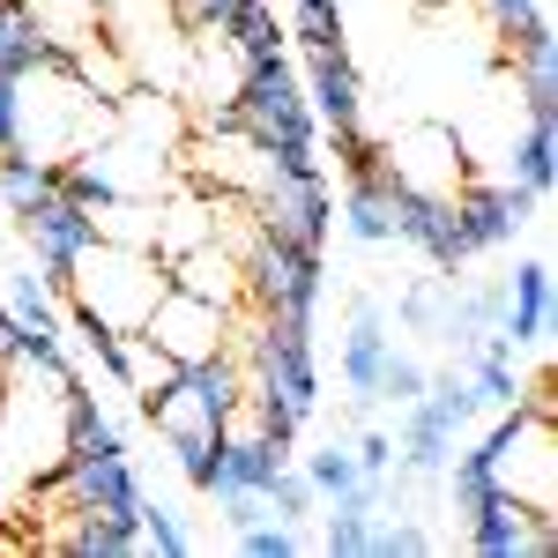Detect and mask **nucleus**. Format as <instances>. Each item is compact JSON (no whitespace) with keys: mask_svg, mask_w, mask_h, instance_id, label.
I'll return each mask as SVG.
<instances>
[{"mask_svg":"<svg viewBox=\"0 0 558 558\" xmlns=\"http://www.w3.org/2000/svg\"><path fill=\"white\" fill-rule=\"evenodd\" d=\"M8 313L23 328V357H45V365H68V343H60V291L45 283L38 268H15L8 276Z\"/></svg>","mask_w":558,"mask_h":558,"instance_id":"13","label":"nucleus"},{"mask_svg":"<svg viewBox=\"0 0 558 558\" xmlns=\"http://www.w3.org/2000/svg\"><path fill=\"white\" fill-rule=\"evenodd\" d=\"M23 239H31V254H38V276L52 283V291H68L75 260H83L89 246H97V216H89L83 202H68V194L52 186L38 209L23 216Z\"/></svg>","mask_w":558,"mask_h":558,"instance_id":"6","label":"nucleus"},{"mask_svg":"<svg viewBox=\"0 0 558 558\" xmlns=\"http://www.w3.org/2000/svg\"><path fill=\"white\" fill-rule=\"evenodd\" d=\"M551 172H558V134H551V120H529L521 142H514V186H529L544 202L551 194Z\"/></svg>","mask_w":558,"mask_h":558,"instance_id":"23","label":"nucleus"},{"mask_svg":"<svg viewBox=\"0 0 558 558\" xmlns=\"http://www.w3.org/2000/svg\"><path fill=\"white\" fill-rule=\"evenodd\" d=\"M260 499H268V514H276V521H291V529H299V521L313 514V507H320V492H313V484H305V470H291V462L268 476V492H260Z\"/></svg>","mask_w":558,"mask_h":558,"instance_id":"29","label":"nucleus"},{"mask_svg":"<svg viewBox=\"0 0 558 558\" xmlns=\"http://www.w3.org/2000/svg\"><path fill=\"white\" fill-rule=\"evenodd\" d=\"M239 291L254 299V313H276V320H313L320 313V254L299 246V239H276V231H260L239 246Z\"/></svg>","mask_w":558,"mask_h":558,"instance_id":"4","label":"nucleus"},{"mask_svg":"<svg viewBox=\"0 0 558 558\" xmlns=\"http://www.w3.org/2000/svg\"><path fill=\"white\" fill-rule=\"evenodd\" d=\"M380 157L402 186H425V194H454L462 179V142L447 128H402L395 142H380Z\"/></svg>","mask_w":558,"mask_h":558,"instance_id":"10","label":"nucleus"},{"mask_svg":"<svg viewBox=\"0 0 558 558\" xmlns=\"http://www.w3.org/2000/svg\"><path fill=\"white\" fill-rule=\"evenodd\" d=\"M45 194H52V165H38V157H0V202H8L15 223L38 209Z\"/></svg>","mask_w":558,"mask_h":558,"instance_id":"26","label":"nucleus"},{"mask_svg":"<svg viewBox=\"0 0 558 558\" xmlns=\"http://www.w3.org/2000/svg\"><path fill=\"white\" fill-rule=\"evenodd\" d=\"M216 454H223L216 492H268V476L291 462V447H276V439H216ZM216 492H209V499H216Z\"/></svg>","mask_w":558,"mask_h":558,"instance_id":"21","label":"nucleus"},{"mask_svg":"<svg viewBox=\"0 0 558 558\" xmlns=\"http://www.w3.org/2000/svg\"><path fill=\"white\" fill-rule=\"evenodd\" d=\"M350 454H357V470H365V484L395 470V439H387V432H357V439H350Z\"/></svg>","mask_w":558,"mask_h":558,"instance_id":"35","label":"nucleus"},{"mask_svg":"<svg viewBox=\"0 0 558 558\" xmlns=\"http://www.w3.org/2000/svg\"><path fill=\"white\" fill-rule=\"evenodd\" d=\"M328 8H343V0H328Z\"/></svg>","mask_w":558,"mask_h":558,"instance_id":"38","label":"nucleus"},{"mask_svg":"<svg viewBox=\"0 0 558 558\" xmlns=\"http://www.w3.org/2000/svg\"><path fill=\"white\" fill-rule=\"evenodd\" d=\"M425 365L417 357H402V350H387V365H380V402H395V410H410L417 395H425Z\"/></svg>","mask_w":558,"mask_h":558,"instance_id":"33","label":"nucleus"},{"mask_svg":"<svg viewBox=\"0 0 558 558\" xmlns=\"http://www.w3.org/2000/svg\"><path fill=\"white\" fill-rule=\"evenodd\" d=\"M387 350H395V336H387L380 299H357V305H350V336H343V387H350V402H357V410H373V402H380Z\"/></svg>","mask_w":558,"mask_h":558,"instance_id":"14","label":"nucleus"},{"mask_svg":"<svg viewBox=\"0 0 558 558\" xmlns=\"http://www.w3.org/2000/svg\"><path fill=\"white\" fill-rule=\"evenodd\" d=\"M373 521H380L373 484H357V492H343V499H328V514H320V551H328V558H373Z\"/></svg>","mask_w":558,"mask_h":558,"instance_id":"18","label":"nucleus"},{"mask_svg":"<svg viewBox=\"0 0 558 558\" xmlns=\"http://www.w3.org/2000/svg\"><path fill=\"white\" fill-rule=\"evenodd\" d=\"M142 336L165 343L179 365H194V357L223 350V336H231V305H209V299H194V291H172V283H165V299L149 305Z\"/></svg>","mask_w":558,"mask_h":558,"instance_id":"8","label":"nucleus"},{"mask_svg":"<svg viewBox=\"0 0 558 558\" xmlns=\"http://www.w3.org/2000/svg\"><path fill=\"white\" fill-rule=\"evenodd\" d=\"M425 551H432V536L402 514V507H395V521H387V514L373 521V558H425Z\"/></svg>","mask_w":558,"mask_h":558,"instance_id":"31","label":"nucleus"},{"mask_svg":"<svg viewBox=\"0 0 558 558\" xmlns=\"http://www.w3.org/2000/svg\"><path fill=\"white\" fill-rule=\"evenodd\" d=\"M514 60H521V112L529 120H558V38H551V23L529 31L514 45Z\"/></svg>","mask_w":558,"mask_h":558,"instance_id":"20","label":"nucleus"},{"mask_svg":"<svg viewBox=\"0 0 558 558\" xmlns=\"http://www.w3.org/2000/svg\"><path fill=\"white\" fill-rule=\"evenodd\" d=\"M536 209V194L514 186V179H476V186H454V223H462V246L476 254H492V246H507L521 223Z\"/></svg>","mask_w":558,"mask_h":558,"instance_id":"9","label":"nucleus"},{"mask_svg":"<svg viewBox=\"0 0 558 558\" xmlns=\"http://www.w3.org/2000/svg\"><path fill=\"white\" fill-rule=\"evenodd\" d=\"M395 239L402 246H417V254L439 268V276H454V268H470V246H462V223H454V194H425V186H402L395 179Z\"/></svg>","mask_w":558,"mask_h":558,"instance_id":"7","label":"nucleus"},{"mask_svg":"<svg viewBox=\"0 0 558 558\" xmlns=\"http://www.w3.org/2000/svg\"><path fill=\"white\" fill-rule=\"evenodd\" d=\"M447 499H454V514H462V521L492 499V462H484V447L454 454V470H447Z\"/></svg>","mask_w":558,"mask_h":558,"instance_id":"27","label":"nucleus"},{"mask_svg":"<svg viewBox=\"0 0 558 558\" xmlns=\"http://www.w3.org/2000/svg\"><path fill=\"white\" fill-rule=\"evenodd\" d=\"M165 8H172L179 31H209V23H223V15H231V0H165Z\"/></svg>","mask_w":558,"mask_h":558,"instance_id":"36","label":"nucleus"},{"mask_svg":"<svg viewBox=\"0 0 558 558\" xmlns=\"http://www.w3.org/2000/svg\"><path fill=\"white\" fill-rule=\"evenodd\" d=\"M105 134H112V97H97L75 68H0V157L68 165L89 157Z\"/></svg>","mask_w":558,"mask_h":558,"instance_id":"1","label":"nucleus"},{"mask_svg":"<svg viewBox=\"0 0 558 558\" xmlns=\"http://www.w3.org/2000/svg\"><path fill=\"white\" fill-rule=\"evenodd\" d=\"M484 15H492V31L507 45H521L529 31H544V0H476Z\"/></svg>","mask_w":558,"mask_h":558,"instance_id":"34","label":"nucleus"},{"mask_svg":"<svg viewBox=\"0 0 558 558\" xmlns=\"http://www.w3.org/2000/svg\"><path fill=\"white\" fill-rule=\"evenodd\" d=\"M134 551H165V558L186 551V529H179V514L165 499H142V514H134Z\"/></svg>","mask_w":558,"mask_h":558,"instance_id":"28","label":"nucleus"},{"mask_svg":"<svg viewBox=\"0 0 558 558\" xmlns=\"http://www.w3.org/2000/svg\"><path fill=\"white\" fill-rule=\"evenodd\" d=\"M165 283H172V291H194V299H209V305L246 299V291H239V246H216V239H202V246H186V254L165 260Z\"/></svg>","mask_w":558,"mask_h":558,"instance_id":"15","label":"nucleus"},{"mask_svg":"<svg viewBox=\"0 0 558 558\" xmlns=\"http://www.w3.org/2000/svg\"><path fill=\"white\" fill-rule=\"evenodd\" d=\"M283 38L299 45V52H336V45H343V8H328V0H291Z\"/></svg>","mask_w":558,"mask_h":558,"instance_id":"25","label":"nucleus"},{"mask_svg":"<svg viewBox=\"0 0 558 558\" xmlns=\"http://www.w3.org/2000/svg\"><path fill=\"white\" fill-rule=\"evenodd\" d=\"M246 209H254L260 231H276V239H299V246H313L320 254V239H328V179L320 172H268L246 194Z\"/></svg>","mask_w":558,"mask_h":558,"instance_id":"5","label":"nucleus"},{"mask_svg":"<svg viewBox=\"0 0 558 558\" xmlns=\"http://www.w3.org/2000/svg\"><path fill=\"white\" fill-rule=\"evenodd\" d=\"M239 551H246V558H299V529L276 521V514H260V521L239 529Z\"/></svg>","mask_w":558,"mask_h":558,"instance_id":"32","label":"nucleus"},{"mask_svg":"<svg viewBox=\"0 0 558 558\" xmlns=\"http://www.w3.org/2000/svg\"><path fill=\"white\" fill-rule=\"evenodd\" d=\"M299 83H305V105H313L320 134H328V128H357V120H365V75L350 68L343 45H336V52H305Z\"/></svg>","mask_w":558,"mask_h":558,"instance_id":"11","label":"nucleus"},{"mask_svg":"<svg viewBox=\"0 0 558 558\" xmlns=\"http://www.w3.org/2000/svg\"><path fill=\"white\" fill-rule=\"evenodd\" d=\"M484 462H492V492L521 499L529 514H558V417L551 410H499L492 439H476Z\"/></svg>","mask_w":558,"mask_h":558,"instance_id":"3","label":"nucleus"},{"mask_svg":"<svg viewBox=\"0 0 558 558\" xmlns=\"http://www.w3.org/2000/svg\"><path fill=\"white\" fill-rule=\"evenodd\" d=\"M299 470H305V484H313L320 499H343V492H357V484H365L357 454H350V439H328V447L299 454Z\"/></svg>","mask_w":558,"mask_h":558,"instance_id":"24","label":"nucleus"},{"mask_svg":"<svg viewBox=\"0 0 558 558\" xmlns=\"http://www.w3.org/2000/svg\"><path fill=\"white\" fill-rule=\"evenodd\" d=\"M0 68H75V52L45 38L23 0H0Z\"/></svg>","mask_w":558,"mask_h":558,"instance_id":"19","label":"nucleus"},{"mask_svg":"<svg viewBox=\"0 0 558 558\" xmlns=\"http://www.w3.org/2000/svg\"><path fill=\"white\" fill-rule=\"evenodd\" d=\"M60 299L75 305V313H89L97 328H142L149 305L165 299V260H157V246L97 239V246L75 260V276H68Z\"/></svg>","mask_w":558,"mask_h":558,"instance_id":"2","label":"nucleus"},{"mask_svg":"<svg viewBox=\"0 0 558 558\" xmlns=\"http://www.w3.org/2000/svg\"><path fill=\"white\" fill-rule=\"evenodd\" d=\"M447 291H454V276L417 283V291L402 299V328H410V336H439V320H447Z\"/></svg>","mask_w":558,"mask_h":558,"instance_id":"30","label":"nucleus"},{"mask_svg":"<svg viewBox=\"0 0 558 558\" xmlns=\"http://www.w3.org/2000/svg\"><path fill=\"white\" fill-rule=\"evenodd\" d=\"M216 38L231 45V60L239 68H254V60H276L283 52V15H276V0H231V15L216 23Z\"/></svg>","mask_w":558,"mask_h":558,"instance_id":"16","label":"nucleus"},{"mask_svg":"<svg viewBox=\"0 0 558 558\" xmlns=\"http://www.w3.org/2000/svg\"><path fill=\"white\" fill-rule=\"evenodd\" d=\"M425 8H439V0H425Z\"/></svg>","mask_w":558,"mask_h":558,"instance_id":"39","label":"nucleus"},{"mask_svg":"<svg viewBox=\"0 0 558 558\" xmlns=\"http://www.w3.org/2000/svg\"><path fill=\"white\" fill-rule=\"evenodd\" d=\"M529 507L521 499H507V492H492L484 507H476L462 529H470V551L476 558H529Z\"/></svg>","mask_w":558,"mask_h":558,"instance_id":"17","label":"nucleus"},{"mask_svg":"<svg viewBox=\"0 0 558 558\" xmlns=\"http://www.w3.org/2000/svg\"><path fill=\"white\" fill-rule=\"evenodd\" d=\"M551 336V268L544 260H521L514 276H507V313H499V328H492V343L507 350H536Z\"/></svg>","mask_w":558,"mask_h":558,"instance_id":"12","label":"nucleus"},{"mask_svg":"<svg viewBox=\"0 0 558 558\" xmlns=\"http://www.w3.org/2000/svg\"><path fill=\"white\" fill-rule=\"evenodd\" d=\"M447 454H454V425H439L425 402H410V410H402V439H395V462L410 476H439Z\"/></svg>","mask_w":558,"mask_h":558,"instance_id":"22","label":"nucleus"},{"mask_svg":"<svg viewBox=\"0 0 558 558\" xmlns=\"http://www.w3.org/2000/svg\"><path fill=\"white\" fill-rule=\"evenodd\" d=\"M216 507H223V521H231V529H246V521L268 514V499H260V492H216Z\"/></svg>","mask_w":558,"mask_h":558,"instance_id":"37","label":"nucleus"}]
</instances>
